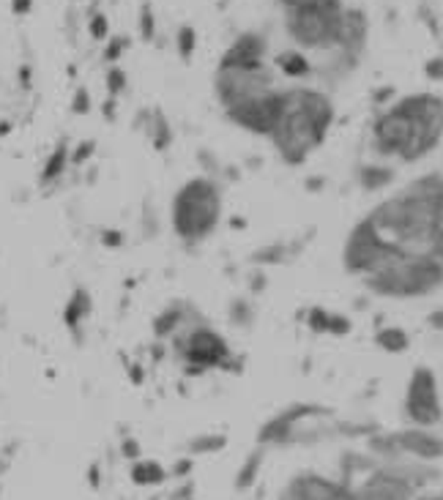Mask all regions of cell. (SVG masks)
Here are the masks:
<instances>
[{
	"instance_id": "277c9868",
	"label": "cell",
	"mask_w": 443,
	"mask_h": 500,
	"mask_svg": "<svg viewBox=\"0 0 443 500\" xmlns=\"http://www.w3.org/2000/svg\"><path fill=\"white\" fill-rule=\"evenodd\" d=\"M28 6H31V0H14V11H17V14H25Z\"/></svg>"
},
{
	"instance_id": "5b68a950",
	"label": "cell",
	"mask_w": 443,
	"mask_h": 500,
	"mask_svg": "<svg viewBox=\"0 0 443 500\" xmlns=\"http://www.w3.org/2000/svg\"><path fill=\"white\" fill-rule=\"evenodd\" d=\"M93 33H96V36H105V19L102 17H96V22H93Z\"/></svg>"
},
{
	"instance_id": "6da1fadb",
	"label": "cell",
	"mask_w": 443,
	"mask_h": 500,
	"mask_svg": "<svg viewBox=\"0 0 443 500\" xmlns=\"http://www.w3.org/2000/svg\"><path fill=\"white\" fill-rule=\"evenodd\" d=\"M279 66H282L287 74H293V77L309 72V63H306L299 53H284L282 58H279Z\"/></svg>"
},
{
	"instance_id": "7a4b0ae2",
	"label": "cell",
	"mask_w": 443,
	"mask_h": 500,
	"mask_svg": "<svg viewBox=\"0 0 443 500\" xmlns=\"http://www.w3.org/2000/svg\"><path fill=\"white\" fill-rule=\"evenodd\" d=\"M178 41H181V53L189 55L192 53V44H195V33H192L189 28H183V31H181V36H178Z\"/></svg>"
},
{
	"instance_id": "3957f363",
	"label": "cell",
	"mask_w": 443,
	"mask_h": 500,
	"mask_svg": "<svg viewBox=\"0 0 443 500\" xmlns=\"http://www.w3.org/2000/svg\"><path fill=\"white\" fill-rule=\"evenodd\" d=\"M427 69H429V74H432V77H438V74L443 77V60H432Z\"/></svg>"
}]
</instances>
